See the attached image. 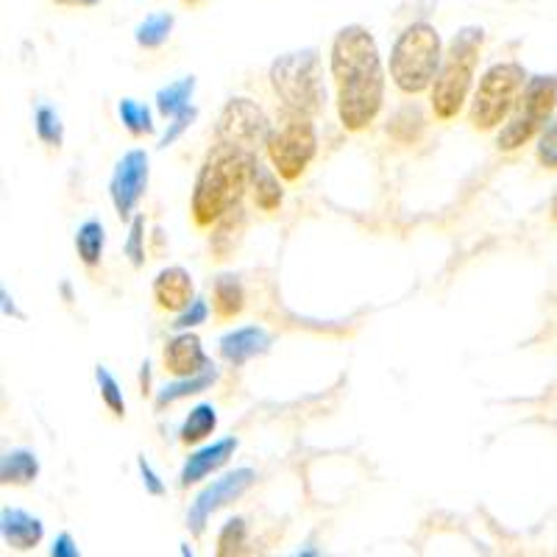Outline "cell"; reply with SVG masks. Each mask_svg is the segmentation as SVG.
Here are the masks:
<instances>
[{"label": "cell", "mask_w": 557, "mask_h": 557, "mask_svg": "<svg viewBox=\"0 0 557 557\" xmlns=\"http://www.w3.org/2000/svg\"><path fill=\"white\" fill-rule=\"evenodd\" d=\"M126 257L134 268L146 265V218L134 215L126 237Z\"/></svg>", "instance_id": "4dcf8cb0"}, {"label": "cell", "mask_w": 557, "mask_h": 557, "mask_svg": "<svg viewBox=\"0 0 557 557\" xmlns=\"http://www.w3.org/2000/svg\"><path fill=\"white\" fill-rule=\"evenodd\" d=\"M248 226V215L246 209L235 207L228 209L226 215L212 226V237H209V251H212V260L215 262H226L232 253L237 251V246L243 243V235H246Z\"/></svg>", "instance_id": "e0dca14e"}, {"label": "cell", "mask_w": 557, "mask_h": 557, "mask_svg": "<svg viewBox=\"0 0 557 557\" xmlns=\"http://www.w3.org/2000/svg\"><path fill=\"white\" fill-rule=\"evenodd\" d=\"M237 437H221V441H212L207 446H198L196 451L187 455L182 466V474H178V485L182 487H190L196 482L207 480L212 476L215 471H221L237 451Z\"/></svg>", "instance_id": "5bb4252c"}, {"label": "cell", "mask_w": 557, "mask_h": 557, "mask_svg": "<svg viewBox=\"0 0 557 557\" xmlns=\"http://www.w3.org/2000/svg\"><path fill=\"white\" fill-rule=\"evenodd\" d=\"M271 89L282 101V109L318 117L326 103V84H323V64L315 48L282 53L271 64Z\"/></svg>", "instance_id": "5b68a950"}, {"label": "cell", "mask_w": 557, "mask_h": 557, "mask_svg": "<svg viewBox=\"0 0 557 557\" xmlns=\"http://www.w3.org/2000/svg\"><path fill=\"white\" fill-rule=\"evenodd\" d=\"M260 165L257 153L240 148L212 146L196 184H193L190 215L198 228H212L228 209L240 207L243 196L251 187V176Z\"/></svg>", "instance_id": "7a4b0ae2"}, {"label": "cell", "mask_w": 557, "mask_h": 557, "mask_svg": "<svg viewBox=\"0 0 557 557\" xmlns=\"http://www.w3.org/2000/svg\"><path fill=\"white\" fill-rule=\"evenodd\" d=\"M39 476V457L32 449H9L0 457V482L26 487Z\"/></svg>", "instance_id": "ffe728a7"}, {"label": "cell", "mask_w": 557, "mask_h": 557, "mask_svg": "<svg viewBox=\"0 0 557 557\" xmlns=\"http://www.w3.org/2000/svg\"><path fill=\"white\" fill-rule=\"evenodd\" d=\"M444 62V42L432 23H412L391 48V82L405 96H421L432 89Z\"/></svg>", "instance_id": "277c9868"}, {"label": "cell", "mask_w": 557, "mask_h": 557, "mask_svg": "<svg viewBox=\"0 0 557 557\" xmlns=\"http://www.w3.org/2000/svg\"><path fill=\"white\" fill-rule=\"evenodd\" d=\"M253 482H257V471L253 469H235V471H228V474H223V476H218V480L209 482L201 494L193 499L190 510H187V530H190L193 535H201L203 527H207V521L212 519V516H215L221 507H226V505H232V502L240 499V496L246 494Z\"/></svg>", "instance_id": "8fae6325"}, {"label": "cell", "mask_w": 557, "mask_h": 557, "mask_svg": "<svg viewBox=\"0 0 557 557\" xmlns=\"http://www.w3.org/2000/svg\"><path fill=\"white\" fill-rule=\"evenodd\" d=\"M34 128H37V137L42 146L48 148H62L64 143V123L59 117V112L48 103H39L37 112H34Z\"/></svg>", "instance_id": "f1b7e54d"}, {"label": "cell", "mask_w": 557, "mask_h": 557, "mask_svg": "<svg viewBox=\"0 0 557 557\" xmlns=\"http://www.w3.org/2000/svg\"><path fill=\"white\" fill-rule=\"evenodd\" d=\"M268 134H271V121L251 98H232L218 114L215 146L257 153V148L268 143Z\"/></svg>", "instance_id": "9c48e42d"}, {"label": "cell", "mask_w": 557, "mask_h": 557, "mask_svg": "<svg viewBox=\"0 0 557 557\" xmlns=\"http://www.w3.org/2000/svg\"><path fill=\"white\" fill-rule=\"evenodd\" d=\"M51 557H82V552H78L76 541H73L70 532H59L51 546Z\"/></svg>", "instance_id": "d590c367"}, {"label": "cell", "mask_w": 557, "mask_h": 557, "mask_svg": "<svg viewBox=\"0 0 557 557\" xmlns=\"http://www.w3.org/2000/svg\"><path fill=\"white\" fill-rule=\"evenodd\" d=\"M426 121H424V112L412 103V107L399 109V112L393 114L391 126H387V134L393 139H399L401 146H410V143H418L421 134H424Z\"/></svg>", "instance_id": "4316f807"}, {"label": "cell", "mask_w": 557, "mask_h": 557, "mask_svg": "<svg viewBox=\"0 0 557 557\" xmlns=\"http://www.w3.org/2000/svg\"><path fill=\"white\" fill-rule=\"evenodd\" d=\"M137 469H139V476H143V485H146V491L151 496H165V482H162V476L153 471L151 462L146 460V457H137Z\"/></svg>", "instance_id": "e575fe53"}, {"label": "cell", "mask_w": 557, "mask_h": 557, "mask_svg": "<svg viewBox=\"0 0 557 557\" xmlns=\"http://www.w3.org/2000/svg\"><path fill=\"white\" fill-rule=\"evenodd\" d=\"M117 114H121V123L126 126V132L132 134V137H151L153 134V114L151 109L146 107V103L134 101V98H123L121 103H117Z\"/></svg>", "instance_id": "83f0119b"}, {"label": "cell", "mask_w": 557, "mask_h": 557, "mask_svg": "<svg viewBox=\"0 0 557 557\" xmlns=\"http://www.w3.org/2000/svg\"><path fill=\"white\" fill-rule=\"evenodd\" d=\"M215 557H251V539H248L246 519H228L218 532Z\"/></svg>", "instance_id": "484cf974"}, {"label": "cell", "mask_w": 557, "mask_h": 557, "mask_svg": "<svg viewBox=\"0 0 557 557\" xmlns=\"http://www.w3.org/2000/svg\"><path fill=\"white\" fill-rule=\"evenodd\" d=\"M196 76H184L178 82L168 84L157 92V109L162 117H176L187 107H193V92H196Z\"/></svg>", "instance_id": "d4e9b609"}, {"label": "cell", "mask_w": 557, "mask_h": 557, "mask_svg": "<svg viewBox=\"0 0 557 557\" xmlns=\"http://www.w3.org/2000/svg\"><path fill=\"white\" fill-rule=\"evenodd\" d=\"M530 82L524 64L519 62H496L482 73L469 107V123L474 132H494L505 126L513 112L521 89Z\"/></svg>", "instance_id": "52a82bcc"}, {"label": "cell", "mask_w": 557, "mask_h": 557, "mask_svg": "<svg viewBox=\"0 0 557 557\" xmlns=\"http://www.w3.org/2000/svg\"><path fill=\"white\" fill-rule=\"evenodd\" d=\"M549 218L557 223V190H555V196H552V203H549Z\"/></svg>", "instance_id": "f35d334b"}, {"label": "cell", "mask_w": 557, "mask_h": 557, "mask_svg": "<svg viewBox=\"0 0 557 557\" xmlns=\"http://www.w3.org/2000/svg\"><path fill=\"white\" fill-rule=\"evenodd\" d=\"M173 26H176V17L171 12H153L139 23L134 39H137L143 51H157V48H162L171 39Z\"/></svg>", "instance_id": "cb8c5ba5"}, {"label": "cell", "mask_w": 557, "mask_h": 557, "mask_svg": "<svg viewBox=\"0 0 557 557\" xmlns=\"http://www.w3.org/2000/svg\"><path fill=\"white\" fill-rule=\"evenodd\" d=\"M103 248H107V228H103L101 221L89 218L78 226L76 232V253L78 260L84 262V268H98L103 260Z\"/></svg>", "instance_id": "603a6c76"}, {"label": "cell", "mask_w": 557, "mask_h": 557, "mask_svg": "<svg viewBox=\"0 0 557 557\" xmlns=\"http://www.w3.org/2000/svg\"><path fill=\"white\" fill-rule=\"evenodd\" d=\"M162 368L173 380H184V376H196L215 366L209 362L207 351L201 346V337L193 335V332H178L162 348Z\"/></svg>", "instance_id": "7c38bea8"}, {"label": "cell", "mask_w": 557, "mask_h": 557, "mask_svg": "<svg viewBox=\"0 0 557 557\" xmlns=\"http://www.w3.org/2000/svg\"><path fill=\"white\" fill-rule=\"evenodd\" d=\"M221 357L228 362V366H246L253 357L268 355L271 348V335H268L265 326H240V330H232L221 337Z\"/></svg>", "instance_id": "9a60e30c"}, {"label": "cell", "mask_w": 557, "mask_h": 557, "mask_svg": "<svg viewBox=\"0 0 557 557\" xmlns=\"http://www.w3.org/2000/svg\"><path fill=\"white\" fill-rule=\"evenodd\" d=\"M51 3L62 9H96L101 0H51Z\"/></svg>", "instance_id": "8d00e7d4"}, {"label": "cell", "mask_w": 557, "mask_h": 557, "mask_svg": "<svg viewBox=\"0 0 557 557\" xmlns=\"http://www.w3.org/2000/svg\"><path fill=\"white\" fill-rule=\"evenodd\" d=\"M201 3H203V0H184V7H201Z\"/></svg>", "instance_id": "b9f144b4"}, {"label": "cell", "mask_w": 557, "mask_h": 557, "mask_svg": "<svg viewBox=\"0 0 557 557\" xmlns=\"http://www.w3.org/2000/svg\"><path fill=\"white\" fill-rule=\"evenodd\" d=\"M0 535L12 549L28 552L42 544L45 527L37 516H32L23 507H3L0 510Z\"/></svg>", "instance_id": "2e32d148"}, {"label": "cell", "mask_w": 557, "mask_h": 557, "mask_svg": "<svg viewBox=\"0 0 557 557\" xmlns=\"http://www.w3.org/2000/svg\"><path fill=\"white\" fill-rule=\"evenodd\" d=\"M215 382H218L215 368H207V371H201V374H196V376L173 380L157 393V401H153V405H157V410H165V407L176 405V401L190 399V396H198V393L209 391V387L215 385Z\"/></svg>", "instance_id": "44dd1931"}, {"label": "cell", "mask_w": 557, "mask_h": 557, "mask_svg": "<svg viewBox=\"0 0 557 557\" xmlns=\"http://www.w3.org/2000/svg\"><path fill=\"white\" fill-rule=\"evenodd\" d=\"M293 557H318V549H312V546H307V549L296 552V555H293Z\"/></svg>", "instance_id": "ab89813d"}, {"label": "cell", "mask_w": 557, "mask_h": 557, "mask_svg": "<svg viewBox=\"0 0 557 557\" xmlns=\"http://www.w3.org/2000/svg\"><path fill=\"white\" fill-rule=\"evenodd\" d=\"M246 310V287L232 273H221L212 285V315L215 321L228 323L243 315Z\"/></svg>", "instance_id": "ac0fdd59"}, {"label": "cell", "mask_w": 557, "mask_h": 557, "mask_svg": "<svg viewBox=\"0 0 557 557\" xmlns=\"http://www.w3.org/2000/svg\"><path fill=\"white\" fill-rule=\"evenodd\" d=\"M148 176H151V159L143 148H132L117 159L112 178H109V198H112V207L121 221H128L137 203L143 201L148 190Z\"/></svg>", "instance_id": "30bf717a"}, {"label": "cell", "mask_w": 557, "mask_h": 557, "mask_svg": "<svg viewBox=\"0 0 557 557\" xmlns=\"http://www.w3.org/2000/svg\"><path fill=\"white\" fill-rule=\"evenodd\" d=\"M182 557H196V552L190 549V544H182Z\"/></svg>", "instance_id": "60d3db41"}, {"label": "cell", "mask_w": 557, "mask_h": 557, "mask_svg": "<svg viewBox=\"0 0 557 557\" xmlns=\"http://www.w3.org/2000/svg\"><path fill=\"white\" fill-rule=\"evenodd\" d=\"M330 70L341 126L351 134L366 132L385 107V67L374 34L357 23L343 26L332 39Z\"/></svg>", "instance_id": "6da1fadb"}, {"label": "cell", "mask_w": 557, "mask_h": 557, "mask_svg": "<svg viewBox=\"0 0 557 557\" xmlns=\"http://www.w3.org/2000/svg\"><path fill=\"white\" fill-rule=\"evenodd\" d=\"M535 159L544 171H557V117H552L549 126L541 132L539 146H535Z\"/></svg>", "instance_id": "1f68e13d"}, {"label": "cell", "mask_w": 557, "mask_h": 557, "mask_svg": "<svg viewBox=\"0 0 557 557\" xmlns=\"http://www.w3.org/2000/svg\"><path fill=\"white\" fill-rule=\"evenodd\" d=\"M218 430V410L209 401L193 407L187 412V418L182 421V430H178V441L182 446H201L207 437L215 435Z\"/></svg>", "instance_id": "7402d4cb"}, {"label": "cell", "mask_w": 557, "mask_h": 557, "mask_svg": "<svg viewBox=\"0 0 557 557\" xmlns=\"http://www.w3.org/2000/svg\"><path fill=\"white\" fill-rule=\"evenodd\" d=\"M196 117H198L196 107H187L184 112H178L176 117H171V123H168V132L162 134V139H159V148H168V146H173L176 139H182V134L187 132L193 123H196Z\"/></svg>", "instance_id": "836d02e7"}, {"label": "cell", "mask_w": 557, "mask_h": 557, "mask_svg": "<svg viewBox=\"0 0 557 557\" xmlns=\"http://www.w3.org/2000/svg\"><path fill=\"white\" fill-rule=\"evenodd\" d=\"M207 318H209L207 301H203V298H196V301H193L187 310L178 312L176 321H173L171 326L176 332H190V330H196V326H201V323H207Z\"/></svg>", "instance_id": "d6a6232c"}, {"label": "cell", "mask_w": 557, "mask_h": 557, "mask_svg": "<svg viewBox=\"0 0 557 557\" xmlns=\"http://www.w3.org/2000/svg\"><path fill=\"white\" fill-rule=\"evenodd\" d=\"M96 382H98V391H101V401L114 418H123L126 416V399H123V391L117 385L112 374H109V368L98 366L96 368Z\"/></svg>", "instance_id": "f546056e"}, {"label": "cell", "mask_w": 557, "mask_h": 557, "mask_svg": "<svg viewBox=\"0 0 557 557\" xmlns=\"http://www.w3.org/2000/svg\"><path fill=\"white\" fill-rule=\"evenodd\" d=\"M557 109V76L555 73H541L530 76V82L521 89L513 112L505 121V126L496 134L499 151L513 153L519 148L530 146L532 139H539L541 132L552 123V114Z\"/></svg>", "instance_id": "8992f818"}, {"label": "cell", "mask_w": 557, "mask_h": 557, "mask_svg": "<svg viewBox=\"0 0 557 557\" xmlns=\"http://www.w3.org/2000/svg\"><path fill=\"white\" fill-rule=\"evenodd\" d=\"M482 48H485V28L482 26H462L446 45L444 62H441L437 78L430 89L432 114L441 123L455 121L462 107L469 103Z\"/></svg>", "instance_id": "3957f363"}, {"label": "cell", "mask_w": 557, "mask_h": 557, "mask_svg": "<svg viewBox=\"0 0 557 557\" xmlns=\"http://www.w3.org/2000/svg\"><path fill=\"white\" fill-rule=\"evenodd\" d=\"M0 296H3V312H7V315L12 312L14 318H23L17 312V307H14V298H9V290H0Z\"/></svg>", "instance_id": "74e56055"}, {"label": "cell", "mask_w": 557, "mask_h": 557, "mask_svg": "<svg viewBox=\"0 0 557 557\" xmlns=\"http://www.w3.org/2000/svg\"><path fill=\"white\" fill-rule=\"evenodd\" d=\"M151 296L157 310L178 315V312L187 310V307L196 301V282H193L187 268L182 265L162 268V271L157 273V278H153Z\"/></svg>", "instance_id": "4fadbf2b"}, {"label": "cell", "mask_w": 557, "mask_h": 557, "mask_svg": "<svg viewBox=\"0 0 557 557\" xmlns=\"http://www.w3.org/2000/svg\"><path fill=\"white\" fill-rule=\"evenodd\" d=\"M278 173L273 171V168L268 165H257V171H253L251 176V198H253V207L260 209V212H265V215H273V212H278V207H282V201H285V190H282V182H278Z\"/></svg>", "instance_id": "d6986e66"}, {"label": "cell", "mask_w": 557, "mask_h": 557, "mask_svg": "<svg viewBox=\"0 0 557 557\" xmlns=\"http://www.w3.org/2000/svg\"><path fill=\"white\" fill-rule=\"evenodd\" d=\"M268 162L285 182H298L318 153V132L312 117L282 109L265 143Z\"/></svg>", "instance_id": "ba28073f"}]
</instances>
